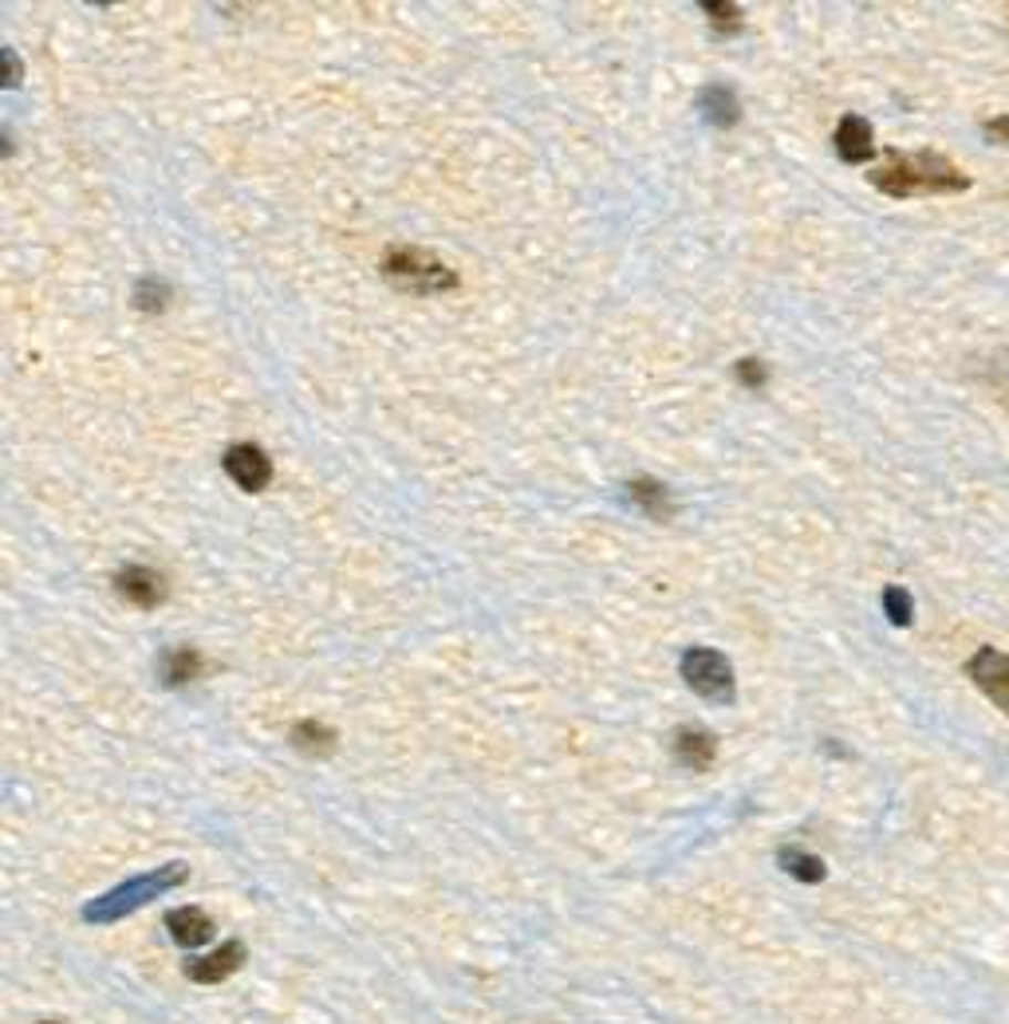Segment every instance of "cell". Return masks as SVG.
<instances>
[{
	"instance_id": "cell-1",
	"label": "cell",
	"mask_w": 1009,
	"mask_h": 1024,
	"mask_svg": "<svg viewBox=\"0 0 1009 1024\" xmlns=\"http://www.w3.org/2000/svg\"><path fill=\"white\" fill-rule=\"evenodd\" d=\"M872 186L892 194V198H915V194H963L970 178L935 150H892L880 170H872Z\"/></svg>"
},
{
	"instance_id": "cell-2",
	"label": "cell",
	"mask_w": 1009,
	"mask_h": 1024,
	"mask_svg": "<svg viewBox=\"0 0 1009 1024\" xmlns=\"http://www.w3.org/2000/svg\"><path fill=\"white\" fill-rule=\"evenodd\" d=\"M186 875H189L186 863H166V867H158V871H146L131 882H118L115 890H107V895H100L95 902H87V907H83V918L95 922V926L118 922V918L135 915L138 907H146V902L158 899V895H166V890L181 887Z\"/></svg>"
},
{
	"instance_id": "cell-3",
	"label": "cell",
	"mask_w": 1009,
	"mask_h": 1024,
	"mask_svg": "<svg viewBox=\"0 0 1009 1024\" xmlns=\"http://www.w3.org/2000/svg\"><path fill=\"white\" fill-rule=\"evenodd\" d=\"M383 272H387L391 284L406 288V292H423V296L454 292V288H458V272H454L450 264H441L434 252L415 249V244H395V249H387Z\"/></svg>"
},
{
	"instance_id": "cell-4",
	"label": "cell",
	"mask_w": 1009,
	"mask_h": 1024,
	"mask_svg": "<svg viewBox=\"0 0 1009 1024\" xmlns=\"http://www.w3.org/2000/svg\"><path fill=\"white\" fill-rule=\"evenodd\" d=\"M683 678L698 698L714 701V706L734 701V666L726 662V655H718V650H710V647L686 650Z\"/></svg>"
},
{
	"instance_id": "cell-5",
	"label": "cell",
	"mask_w": 1009,
	"mask_h": 1024,
	"mask_svg": "<svg viewBox=\"0 0 1009 1024\" xmlns=\"http://www.w3.org/2000/svg\"><path fill=\"white\" fill-rule=\"evenodd\" d=\"M226 473L233 477L245 493H261V489H269V481H272V461L261 446L241 441V446H233V450L226 453Z\"/></svg>"
},
{
	"instance_id": "cell-6",
	"label": "cell",
	"mask_w": 1009,
	"mask_h": 1024,
	"mask_svg": "<svg viewBox=\"0 0 1009 1024\" xmlns=\"http://www.w3.org/2000/svg\"><path fill=\"white\" fill-rule=\"evenodd\" d=\"M970 678L994 706H1001L1009 713V655H1001V650H978L970 658Z\"/></svg>"
},
{
	"instance_id": "cell-7",
	"label": "cell",
	"mask_w": 1009,
	"mask_h": 1024,
	"mask_svg": "<svg viewBox=\"0 0 1009 1024\" xmlns=\"http://www.w3.org/2000/svg\"><path fill=\"white\" fill-rule=\"evenodd\" d=\"M245 965V945L241 942H226L221 950L206 953V958H189L186 962V978L198 981V985H217L226 981L229 973H237Z\"/></svg>"
},
{
	"instance_id": "cell-8",
	"label": "cell",
	"mask_w": 1009,
	"mask_h": 1024,
	"mask_svg": "<svg viewBox=\"0 0 1009 1024\" xmlns=\"http://www.w3.org/2000/svg\"><path fill=\"white\" fill-rule=\"evenodd\" d=\"M115 587H118V595H123L126 603H135V607H158L166 595L163 575L150 572V567H143V564L123 567V572L115 575Z\"/></svg>"
},
{
	"instance_id": "cell-9",
	"label": "cell",
	"mask_w": 1009,
	"mask_h": 1024,
	"mask_svg": "<svg viewBox=\"0 0 1009 1024\" xmlns=\"http://www.w3.org/2000/svg\"><path fill=\"white\" fill-rule=\"evenodd\" d=\"M166 930H170V938L181 950H198V945H206L214 938V918L198 907H178L166 915Z\"/></svg>"
},
{
	"instance_id": "cell-10",
	"label": "cell",
	"mask_w": 1009,
	"mask_h": 1024,
	"mask_svg": "<svg viewBox=\"0 0 1009 1024\" xmlns=\"http://www.w3.org/2000/svg\"><path fill=\"white\" fill-rule=\"evenodd\" d=\"M836 150L844 163H867L875 154V138H872V126H867V118L860 115H844L836 126Z\"/></svg>"
},
{
	"instance_id": "cell-11",
	"label": "cell",
	"mask_w": 1009,
	"mask_h": 1024,
	"mask_svg": "<svg viewBox=\"0 0 1009 1024\" xmlns=\"http://www.w3.org/2000/svg\"><path fill=\"white\" fill-rule=\"evenodd\" d=\"M675 756H678V764L703 773V769L714 764V756H718V741H714V733H706V729L686 725L675 733Z\"/></svg>"
},
{
	"instance_id": "cell-12",
	"label": "cell",
	"mask_w": 1009,
	"mask_h": 1024,
	"mask_svg": "<svg viewBox=\"0 0 1009 1024\" xmlns=\"http://www.w3.org/2000/svg\"><path fill=\"white\" fill-rule=\"evenodd\" d=\"M201 655L198 650H189V647H178V650H166L163 655V662H158V675H163V682L166 686H189V682H198L201 678Z\"/></svg>"
},
{
	"instance_id": "cell-13",
	"label": "cell",
	"mask_w": 1009,
	"mask_h": 1024,
	"mask_svg": "<svg viewBox=\"0 0 1009 1024\" xmlns=\"http://www.w3.org/2000/svg\"><path fill=\"white\" fill-rule=\"evenodd\" d=\"M627 501L635 504V509H643L647 516H655V521H667L670 512H675V504H670V493L658 481H651V477H635L627 485Z\"/></svg>"
},
{
	"instance_id": "cell-14",
	"label": "cell",
	"mask_w": 1009,
	"mask_h": 1024,
	"mask_svg": "<svg viewBox=\"0 0 1009 1024\" xmlns=\"http://www.w3.org/2000/svg\"><path fill=\"white\" fill-rule=\"evenodd\" d=\"M698 107H703V115L710 118L714 126H734V123L741 118L738 95H734L730 87H718V83H710V87L703 91V100H698Z\"/></svg>"
},
{
	"instance_id": "cell-15",
	"label": "cell",
	"mask_w": 1009,
	"mask_h": 1024,
	"mask_svg": "<svg viewBox=\"0 0 1009 1024\" xmlns=\"http://www.w3.org/2000/svg\"><path fill=\"white\" fill-rule=\"evenodd\" d=\"M292 745L308 756H327L335 749V733L327 725H320V721H300L292 729Z\"/></svg>"
},
{
	"instance_id": "cell-16",
	"label": "cell",
	"mask_w": 1009,
	"mask_h": 1024,
	"mask_svg": "<svg viewBox=\"0 0 1009 1024\" xmlns=\"http://www.w3.org/2000/svg\"><path fill=\"white\" fill-rule=\"evenodd\" d=\"M777 859H781L784 871L793 875V879H801V882H820V879H824V863H820L816 855L801 851V847H784Z\"/></svg>"
},
{
	"instance_id": "cell-17",
	"label": "cell",
	"mask_w": 1009,
	"mask_h": 1024,
	"mask_svg": "<svg viewBox=\"0 0 1009 1024\" xmlns=\"http://www.w3.org/2000/svg\"><path fill=\"white\" fill-rule=\"evenodd\" d=\"M170 304V288L163 284V280L154 276H143L135 284V307H143V312H163V307Z\"/></svg>"
},
{
	"instance_id": "cell-18",
	"label": "cell",
	"mask_w": 1009,
	"mask_h": 1024,
	"mask_svg": "<svg viewBox=\"0 0 1009 1024\" xmlns=\"http://www.w3.org/2000/svg\"><path fill=\"white\" fill-rule=\"evenodd\" d=\"M883 612H887V619H892L895 627H911L915 603H911V595L903 592V587H887V592H883Z\"/></svg>"
},
{
	"instance_id": "cell-19",
	"label": "cell",
	"mask_w": 1009,
	"mask_h": 1024,
	"mask_svg": "<svg viewBox=\"0 0 1009 1024\" xmlns=\"http://www.w3.org/2000/svg\"><path fill=\"white\" fill-rule=\"evenodd\" d=\"M703 12L714 20V28H718V32H738V28H741V9H738V4H718V0H710V4H703Z\"/></svg>"
},
{
	"instance_id": "cell-20",
	"label": "cell",
	"mask_w": 1009,
	"mask_h": 1024,
	"mask_svg": "<svg viewBox=\"0 0 1009 1024\" xmlns=\"http://www.w3.org/2000/svg\"><path fill=\"white\" fill-rule=\"evenodd\" d=\"M738 378L746 383V387H761V383H766V363L741 359V363H738Z\"/></svg>"
},
{
	"instance_id": "cell-21",
	"label": "cell",
	"mask_w": 1009,
	"mask_h": 1024,
	"mask_svg": "<svg viewBox=\"0 0 1009 1024\" xmlns=\"http://www.w3.org/2000/svg\"><path fill=\"white\" fill-rule=\"evenodd\" d=\"M986 135L998 138V143H1009V118H994V123H986Z\"/></svg>"
},
{
	"instance_id": "cell-22",
	"label": "cell",
	"mask_w": 1009,
	"mask_h": 1024,
	"mask_svg": "<svg viewBox=\"0 0 1009 1024\" xmlns=\"http://www.w3.org/2000/svg\"><path fill=\"white\" fill-rule=\"evenodd\" d=\"M4 63H9V87H17V83H20V60H17V52H4Z\"/></svg>"
},
{
	"instance_id": "cell-23",
	"label": "cell",
	"mask_w": 1009,
	"mask_h": 1024,
	"mask_svg": "<svg viewBox=\"0 0 1009 1024\" xmlns=\"http://www.w3.org/2000/svg\"><path fill=\"white\" fill-rule=\"evenodd\" d=\"M44 1024H55V1021H44Z\"/></svg>"
}]
</instances>
